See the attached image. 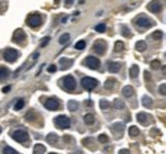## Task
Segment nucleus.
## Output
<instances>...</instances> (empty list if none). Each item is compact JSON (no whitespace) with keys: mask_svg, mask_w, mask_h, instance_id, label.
<instances>
[{"mask_svg":"<svg viewBox=\"0 0 166 154\" xmlns=\"http://www.w3.org/2000/svg\"><path fill=\"white\" fill-rule=\"evenodd\" d=\"M3 154H18V152L10 146H5L3 149Z\"/></svg>","mask_w":166,"mask_h":154,"instance_id":"obj_33","label":"nucleus"},{"mask_svg":"<svg viewBox=\"0 0 166 154\" xmlns=\"http://www.w3.org/2000/svg\"><path fill=\"white\" fill-rule=\"evenodd\" d=\"M23 106H24V101L23 100H19L15 104H14V110L15 111H18V110H22L23 108Z\"/></svg>","mask_w":166,"mask_h":154,"instance_id":"obj_36","label":"nucleus"},{"mask_svg":"<svg viewBox=\"0 0 166 154\" xmlns=\"http://www.w3.org/2000/svg\"><path fill=\"white\" fill-rule=\"evenodd\" d=\"M83 121L86 122L87 125H93L95 124V117H93V115H91V113H87L83 117Z\"/></svg>","mask_w":166,"mask_h":154,"instance_id":"obj_24","label":"nucleus"},{"mask_svg":"<svg viewBox=\"0 0 166 154\" xmlns=\"http://www.w3.org/2000/svg\"><path fill=\"white\" fill-rule=\"evenodd\" d=\"M18 56H19V54H18L17 50H14V48H7V50L4 51V59L7 60L8 63H14Z\"/></svg>","mask_w":166,"mask_h":154,"instance_id":"obj_7","label":"nucleus"},{"mask_svg":"<svg viewBox=\"0 0 166 154\" xmlns=\"http://www.w3.org/2000/svg\"><path fill=\"white\" fill-rule=\"evenodd\" d=\"M96 31H97V32H100V33H102V32H105V31H106V26H105V24H98V26L96 27Z\"/></svg>","mask_w":166,"mask_h":154,"instance_id":"obj_40","label":"nucleus"},{"mask_svg":"<svg viewBox=\"0 0 166 154\" xmlns=\"http://www.w3.org/2000/svg\"><path fill=\"white\" fill-rule=\"evenodd\" d=\"M9 69L8 67H5V66H0V82H3L8 77H9Z\"/></svg>","mask_w":166,"mask_h":154,"instance_id":"obj_19","label":"nucleus"},{"mask_svg":"<svg viewBox=\"0 0 166 154\" xmlns=\"http://www.w3.org/2000/svg\"><path fill=\"white\" fill-rule=\"evenodd\" d=\"M10 135L14 140L19 141V143H24V141L28 140V133L24 130H14L10 133Z\"/></svg>","mask_w":166,"mask_h":154,"instance_id":"obj_6","label":"nucleus"},{"mask_svg":"<svg viewBox=\"0 0 166 154\" xmlns=\"http://www.w3.org/2000/svg\"><path fill=\"white\" fill-rule=\"evenodd\" d=\"M0 133H2V127H0Z\"/></svg>","mask_w":166,"mask_h":154,"instance_id":"obj_53","label":"nucleus"},{"mask_svg":"<svg viewBox=\"0 0 166 154\" xmlns=\"http://www.w3.org/2000/svg\"><path fill=\"white\" fill-rule=\"evenodd\" d=\"M115 83H116V80H115L114 78L107 79V80L105 82V88H106V89H113L114 85H115Z\"/></svg>","mask_w":166,"mask_h":154,"instance_id":"obj_29","label":"nucleus"},{"mask_svg":"<svg viewBox=\"0 0 166 154\" xmlns=\"http://www.w3.org/2000/svg\"><path fill=\"white\" fill-rule=\"evenodd\" d=\"M137 120H138L143 126H147L148 124H151V122H152V117H151L148 113H146V112H139V113L137 115Z\"/></svg>","mask_w":166,"mask_h":154,"instance_id":"obj_10","label":"nucleus"},{"mask_svg":"<svg viewBox=\"0 0 166 154\" xmlns=\"http://www.w3.org/2000/svg\"><path fill=\"white\" fill-rule=\"evenodd\" d=\"M63 139H64V141H66V143H68V141H70V144L74 143V139H73L72 136H68V135H65V136H64Z\"/></svg>","mask_w":166,"mask_h":154,"instance_id":"obj_43","label":"nucleus"},{"mask_svg":"<svg viewBox=\"0 0 166 154\" xmlns=\"http://www.w3.org/2000/svg\"><path fill=\"white\" fill-rule=\"evenodd\" d=\"M49 41H50V37H45V38L42 40V42H41V47H45L46 44H49Z\"/></svg>","mask_w":166,"mask_h":154,"instance_id":"obj_44","label":"nucleus"},{"mask_svg":"<svg viewBox=\"0 0 166 154\" xmlns=\"http://www.w3.org/2000/svg\"><path fill=\"white\" fill-rule=\"evenodd\" d=\"M13 41L15 44H23L24 41H26V33H24L23 29H17L14 34H13Z\"/></svg>","mask_w":166,"mask_h":154,"instance_id":"obj_11","label":"nucleus"},{"mask_svg":"<svg viewBox=\"0 0 166 154\" xmlns=\"http://www.w3.org/2000/svg\"><path fill=\"white\" fill-rule=\"evenodd\" d=\"M7 9H8V3L5 0H0V14H4Z\"/></svg>","mask_w":166,"mask_h":154,"instance_id":"obj_32","label":"nucleus"},{"mask_svg":"<svg viewBox=\"0 0 166 154\" xmlns=\"http://www.w3.org/2000/svg\"><path fill=\"white\" fill-rule=\"evenodd\" d=\"M136 48H137V51L143 52V51H146V48H147V44L144 41H139V42H137V44H136Z\"/></svg>","mask_w":166,"mask_h":154,"instance_id":"obj_25","label":"nucleus"},{"mask_svg":"<svg viewBox=\"0 0 166 154\" xmlns=\"http://www.w3.org/2000/svg\"><path fill=\"white\" fill-rule=\"evenodd\" d=\"M100 107H101L102 110H106V108L110 107V103H109L106 100H101V102H100Z\"/></svg>","mask_w":166,"mask_h":154,"instance_id":"obj_38","label":"nucleus"},{"mask_svg":"<svg viewBox=\"0 0 166 154\" xmlns=\"http://www.w3.org/2000/svg\"><path fill=\"white\" fill-rule=\"evenodd\" d=\"M162 36H164L162 31H155V32L152 33V38H153V40H161Z\"/></svg>","mask_w":166,"mask_h":154,"instance_id":"obj_34","label":"nucleus"},{"mask_svg":"<svg viewBox=\"0 0 166 154\" xmlns=\"http://www.w3.org/2000/svg\"><path fill=\"white\" fill-rule=\"evenodd\" d=\"M42 23V17L39 13H32L27 17V24L29 27L36 28V27H40Z\"/></svg>","mask_w":166,"mask_h":154,"instance_id":"obj_1","label":"nucleus"},{"mask_svg":"<svg viewBox=\"0 0 166 154\" xmlns=\"http://www.w3.org/2000/svg\"><path fill=\"white\" fill-rule=\"evenodd\" d=\"M124 127H125V125H124V122H115V124L111 126V130H113V133L115 134V136L116 138H120L121 136V133L124 131Z\"/></svg>","mask_w":166,"mask_h":154,"instance_id":"obj_14","label":"nucleus"},{"mask_svg":"<svg viewBox=\"0 0 166 154\" xmlns=\"http://www.w3.org/2000/svg\"><path fill=\"white\" fill-rule=\"evenodd\" d=\"M55 125H56L59 129H68L70 126V119L66 117L64 115H60L58 117H55Z\"/></svg>","mask_w":166,"mask_h":154,"instance_id":"obj_4","label":"nucleus"},{"mask_svg":"<svg viewBox=\"0 0 166 154\" xmlns=\"http://www.w3.org/2000/svg\"><path fill=\"white\" fill-rule=\"evenodd\" d=\"M93 141H95V140L92 139V138H86V139L82 140V143H83L84 146L90 148V149H96V144L93 143Z\"/></svg>","mask_w":166,"mask_h":154,"instance_id":"obj_20","label":"nucleus"},{"mask_svg":"<svg viewBox=\"0 0 166 154\" xmlns=\"http://www.w3.org/2000/svg\"><path fill=\"white\" fill-rule=\"evenodd\" d=\"M84 65L88 66L90 69L95 70V69H98V67H100V60H98L97 57H95V56H88L84 61Z\"/></svg>","mask_w":166,"mask_h":154,"instance_id":"obj_8","label":"nucleus"},{"mask_svg":"<svg viewBox=\"0 0 166 154\" xmlns=\"http://www.w3.org/2000/svg\"><path fill=\"white\" fill-rule=\"evenodd\" d=\"M45 107L47 110H50V111H55V110L60 108V103H59V101L56 100V98H50V100H47L45 102Z\"/></svg>","mask_w":166,"mask_h":154,"instance_id":"obj_13","label":"nucleus"},{"mask_svg":"<svg viewBox=\"0 0 166 154\" xmlns=\"http://www.w3.org/2000/svg\"><path fill=\"white\" fill-rule=\"evenodd\" d=\"M50 154H58V153H50Z\"/></svg>","mask_w":166,"mask_h":154,"instance_id":"obj_52","label":"nucleus"},{"mask_svg":"<svg viewBox=\"0 0 166 154\" xmlns=\"http://www.w3.org/2000/svg\"><path fill=\"white\" fill-rule=\"evenodd\" d=\"M55 70H56V66H55V65L49 66V69H47V71H49V73H54Z\"/></svg>","mask_w":166,"mask_h":154,"instance_id":"obj_45","label":"nucleus"},{"mask_svg":"<svg viewBox=\"0 0 166 154\" xmlns=\"http://www.w3.org/2000/svg\"><path fill=\"white\" fill-rule=\"evenodd\" d=\"M134 23H136V26H138L139 28H150V27L153 26L152 19L147 18L146 15H139V17H137L136 19H134Z\"/></svg>","mask_w":166,"mask_h":154,"instance_id":"obj_2","label":"nucleus"},{"mask_svg":"<svg viewBox=\"0 0 166 154\" xmlns=\"http://www.w3.org/2000/svg\"><path fill=\"white\" fill-rule=\"evenodd\" d=\"M147 8H148V10L152 11V13H158V11H161V9H162V3L160 2V0H152Z\"/></svg>","mask_w":166,"mask_h":154,"instance_id":"obj_12","label":"nucleus"},{"mask_svg":"<svg viewBox=\"0 0 166 154\" xmlns=\"http://www.w3.org/2000/svg\"><path fill=\"white\" fill-rule=\"evenodd\" d=\"M138 134H139V129L137 126H130V127H129V135H130L132 138L138 136Z\"/></svg>","mask_w":166,"mask_h":154,"instance_id":"obj_28","label":"nucleus"},{"mask_svg":"<svg viewBox=\"0 0 166 154\" xmlns=\"http://www.w3.org/2000/svg\"><path fill=\"white\" fill-rule=\"evenodd\" d=\"M119 154H130V152H129L128 149H121V150L119 152Z\"/></svg>","mask_w":166,"mask_h":154,"instance_id":"obj_47","label":"nucleus"},{"mask_svg":"<svg viewBox=\"0 0 166 154\" xmlns=\"http://www.w3.org/2000/svg\"><path fill=\"white\" fill-rule=\"evenodd\" d=\"M73 3H74V0H65V5H66V7H72Z\"/></svg>","mask_w":166,"mask_h":154,"instance_id":"obj_46","label":"nucleus"},{"mask_svg":"<svg viewBox=\"0 0 166 154\" xmlns=\"http://www.w3.org/2000/svg\"><path fill=\"white\" fill-rule=\"evenodd\" d=\"M133 94H134V89L130 85H127V87L123 88V96L125 98H130V97H133Z\"/></svg>","mask_w":166,"mask_h":154,"instance_id":"obj_18","label":"nucleus"},{"mask_svg":"<svg viewBox=\"0 0 166 154\" xmlns=\"http://www.w3.org/2000/svg\"><path fill=\"white\" fill-rule=\"evenodd\" d=\"M142 102H143V106H144V107H152V106H153L152 98H150L148 96H143V97H142Z\"/></svg>","mask_w":166,"mask_h":154,"instance_id":"obj_23","label":"nucleus"},{"mask_svg":"<svg viewBox=\"0 0 166 154\" xmlns=\"http://www.w3.org/2000/svg\"><path fill=\"white\" fill-rule=\"evenodd\" d=\"M55 3H56V4H59V3H60V0H55Z\"/></svg>","mask_w":166,"mask_h":154,"instance_id":"obj_51","label":"nucleus"},{"mask_svg":"<svg viewBox=\"0 0 166 154\" xmlns=\"http://www.w3.org/2000/svg\"><path fill=\"white\" fill-rule=\"evenodd\" d=\"M86 106H87V107H92V101H91V100L86 101Z\"/></svg>","mask_w":166,"mask_h":154,"instance_id":"obj_48","label":"nucleus"},{"mask_svg":"<svg viewBox=\"0 0 166 154\" xmlns=\"http://www.w3.org/2000/svg\"><path fill=\"white\" fill-rule=\"evenodd\" d=\"M98 141H100V143H109V136L106 134H101V135H98Z\"/></svg>","mask_w":166,"mask_h":154,"instance_id":"obj_35","label":"nucleus"},{"mask_svg":"<svg viewBox=\"0 0 166 154\" xmlns=\"http://www.w3.org/2000/svg\"><path fill=\"white\" fill-rule=\"evenodd\" d=\"M84 47H86V42H84V41H79V42H77V45H76V48H77V50H83Z\"/></svg>","mask_w":166,"mask_h":154,"instance_id":"obj_41","label":"nucleus"},{"mask_svg":"<svg viewBox=\"0 0 166 154\" xmlns=\"http://www.w3.org/2000/svg\"><path fill=\"white\" fill-rule=\"evenodd\" d=\"M121 34L125 36V37H130V32H129V28L125 27V26H123V27H121Z\"/></svg>","mask_w":166,"mask_h":154,"instance_id":"obj_37","label":"nucleus"},{"mask_svg":"<svg viewBox=\"0 0 166 154\" xmlns=\"http://www.w3.org/2000/svg\"><path fill=\"white\" fill-rule=\"evenodd\" d=\"M46 152V148L42 144H37L33 148V154H44Z\"/></svg>","mask_w":166,"mask_h":154,"instance_id":"obj_21","label":"nucleus"},{"mask_svg":"<svg viewBox=\"0 0 166 154\" xmlns=\"http://www.w3.org/2000/svg\"><path fill=\"white\" fill-rule=\"evenodd\" d=\"M70 40V36L68 33H64V34H61L60 36V38H59V42H60V45H66L69 42Z\"/></svg>","mask_w":166,"mask_h":154,"instance_id":"obj_26","label":"nucleus"},{"mask_svg":"<svg viewBox=\"0 0 166 154\" xmlns=\"http://www.w3.org/2000/svg\"><path fill=\"white\" fill-rule=\"evenodd\" d=\"M46 140H47V143L55 146L58 143H59V136L55 133H50V134H47V136H46Z\"/></svg>","mask_w":166,"mask_h":154,"instance_id":"obj_15","label":"nucleus"},{"mask_svg":"<svg viewBox=\"0 0 166 154\" xmlns=\"http://www.w3.org/2000/svg\"><path fill=\"white\" fill-rule=\"evenodd\" d=\"M124 50V44H123L121 41H118L115 44V46H114V51L115 52H120V51H123Z\"/></svg>","mask_w":166,"mask_h":154,"instance_id":"obj_30","label":"nucleus"},{"mask_svg":"<svg viewBox=\"0 0 166 154\" xmlns=\"http://www.w3.org/2000/svg\"><path fill=\"white\" fill-rule=\"evenodd\" d=\"M139 74V67L137 65H133L130 69H129V75H130L132 78H137Z\"/></svg>","mask_w":166,"mask_h":154,"instance_id":"obj_22","label":"nucleus"},{"mask_svg":"<svg viewBox=\"0 0 166 154\" xmlns=\"http://www.w3.org/2000/svg\"><path fill=\"white\" fill-rule=\"evenodd\" d=\"M93 51L100 55H103L106 51V42L103 40H97L93 44Z\"/></svg>","mask_w":166,"mask_h":154,"instance_id":"obj_9","label":"nucleus"},{"mask_svg":"<svg viewBox=\"0 0 166 154\" xmlns=\"http://www.w3.org/2000/svg\"><path fill=\"white\" fill-rule=\"evenodd\" d=\"M68 110L70 112H74V111L78 110V102L77 101H69L68 102Z\"/></svg>","mask_w":166,"mask_h":154,"instance_id":"obj_27","label":"nucleus"},{"mask_svg":"<svg viewBox=\"0 0 166 154\" xmlns=\"http://www.w3.org/2000/svg\"><path fill=\"white\" fill-rule=\"evenodd\" d=\"M160 65H161V64H160V61L158 60H153L152 61V63H151V67H152V69H160Z\"/></svg>","mask_w":166,"mask_h":154,"instance_id":"obj_39","label":"nucleus"},{"mask_svg":"<svg viewBox=\"0 0 166 154\" xmlns=\"http://www.w3.org/2000/svg\"><path fill=\"white\" fill-rule=\"evenodd\" d=\"M114 107L116 110H123V108L125 107V104H124V102H123L121 100H115L114 101Z\"/></svg>","mask_w":166,"mask_h":154,"instance_id":"obj_31","label":"nucleus"},{"mask_svg":"<svg viewBox=\"0 0 166 154\" xmlns=\"http://www.w3.org/2000/svg\"><path fill=\"white\" fill-rule=\"evenodd\" d=\"M9 90H10V87H5V88H3V92H4V93H8Z\"/></svg>","mask_w":166,"mask_h":154,"instance_id":"obj_49","label":"nucleus"},{"mask_svg":"<svg viewBox=\"0 0 166 154\" xmlns=\"http://www.w3.org/2000/svg\"><path fill=\"white\" fill-rule=\"evenodd\" d=\"M61 83H63V87L68 92H73V90L76 89V87H77V83H76L74 78H73L72 75L64 77L63 79H61Z\"/></svg>","mask_w":166,"mask_h":154,"instance_id":"obj_3","label":"nucleus"},{"mask_svg":"<svg viewBox=\"0 0 166 154\" xmlns=\"http://www.w3.org/2000/svg\"><path fill=\"white\" fill-rule=\"evenodd\" d=\"M158 90H160V93H161L162 96H165V93H166V92H165V90H166V84H165V83H162V84H161V87H160V89H158Z\"/></svg>","mask_w":166,"mask_h":154,"instance_id":"obj_42","label":"nucleus"},{"mask_svg":"<svg viewBox=\"0 0 166 154\" xmlns=\"http://www.w3.org/2000/svg\"><path fill=\"white\" fill-rule=\"evenodd\" d=\"M72 65H73V61H72L70 59H65V57H63V59H60V61H59V66H60L61 70L68 69V67H70Z\"/></svg>","mask_w":166,"mask_h":154,"instance_id":"obj_17","label":"nucleus"},{"mask_svg":"<svg viewBox=\"0 0 166 154\" xmlns=\"http://www.w3.org/2000/svg\"><path fill=\"white\" fill-rule=\"evenodd\" d=\"M152 133H153V135H157V134H158L160 131L157 130V129H153V130H152Z\"/></svg>","mask_w":166,"mask_h":154,"instance_id":"obj_50","label":"nucleus"},{"mask_svg":"<svg viewBox=\"0 0 166 154\" xmlns=\"http://www.w3.org/2000/svg\"><path fill=\"white\" fill-rule=\"evenodd\" d=\"M82 87L86 89V90H92V89H95L97 87V80L95 78H90V77H86L82 79Z\"/></svg>","mask_w":166,"mask_h":154,"instance_id":"obj_5","label":"nucleus"},{"mask_svg":"<svg viewBox=\"0 0 166 154\" xmlns=\"http://www.w3.org/2000/svg\"><path fill=\"white\" fill-rule=\"evenodd\" d=\"M121 65L119 63H116V61H110V63H107V70L110 73H118L120 70Z\"/></svg>","mask_w":166,"mask_h":154,"instance_id":"obj_16","label":"nucleus"}]
</instances>
